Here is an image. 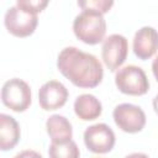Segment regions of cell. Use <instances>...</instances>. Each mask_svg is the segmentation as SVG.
<instances>
[{
	"instance_id": "8992f818",
	"label": "cell",
	"mask_w": 158,
	"mask_h": 158,
	"mask_svg": "<svg viewBox=\"0 0 158 158\" xmlns=\"http://www.w3.org/2000/svg\"><path fill=\"white\" fill-rule=\"evenodd\" d=\"M116 126L127 133H137L143 130L146 125L144 111L133 104H120L114 109L112 112Z\"/></svg>"
},
{
	"instance_id": "e0dca14e",
	"label": "cell",
	"mask_w": 158,
	"mask_h": 158,
	"mask_svg": "<svg viewBox=\"0 0 158 158\" xmlns=\"http://www.w3.org/2000/svg\"><path fill=\"white\" fill-rule=\"evenodd\" d=\"M14 158H43L38 152L32 151V149H25L20 153H17Z\"/></svg>"
},
{
	"instance_id": "5b68a950",
	"label": "cell",
	"mask_w": 158,
	"mask_h": 158,
	"mask_svg": "<svg viewBox=\"0 0 158 158\" xmlns=\"http://www.w3.org/2000/svg\"><path fill=\"white\" fill-rule=\"evenodd\" d=\"M37 23L38 17L36 14L26 11L17 5L9 7L4 16V25L6 30L16 37L31 36L35 32Z\"/></svg>"
},
{
	"instance_id": "6da1fadb",
	"label": "cell",
	"mask_w": 158,
	"mask_h": 158,
	"mask_svg": "<svg viewBox=\"0 0 158 158\" xmlns=\"http://www.w3.org/2000/svg\"><path fill=\"white\" fill-rule=\"evenodd\" d=\"M57 68L63 77L79 88H95L104 77L100 60L77 47H65L59 52Z\"/></svg>"
},
{
	"instance_id": "2e32d148",
	"label": "cell",
	"mask_w": 158,
	"mask_h": 158,
	"mask_svg": "<svg viewBox=\"0 0 158 158\" xmlns=\"http://www.w3.org/2000/svg\"><path fill=\"white\" fill-rule=\"evenodd\" d=\"M16 5L26 11H30L37 15L48 5V1L47 0H17Z\"/></svg>"
},
{
	"instance_id": "52a82bcc",
	"label": "cell",
	"mask_w": 158,
	"mask_h": 158,
	"mask_svg": "<svg viewBox=\"0 0 158 158\" xmlns=\"http://www.w3.org/2000/svg\"><path fill=\"white\" fill-rule=\"evenodd\" d=\"M128 54V42L125 36L120 33H112L104 40L101 48V57L105 65L115 72L126 60Z\"/></svg>"
},
{
	"instance_id": "3957f363",
	"label": "cell",
	"mask_w": 158,
	"mask_h": 158,
	"mask_svg": "<svg viewBox=\"0 0 158 158\" xmlns=\"http://www.w3.org/2000/svg\"><path fill=\"white\" fill-rule=\"evenodd\" d=\"M115 84L121 93L133 96L144 95L149 89V81L144 70L133 64L120 68L116 72Z\"/></svg>"
},
{
	"instance_id": "8fae6325",
	"label": "cell",
	"mask_w": 158,
	"mask_h": 158,
	"mask_svg": "<svg viewBox=\"0 0 158 158\" xmlns=\"http://www.w3.org/2000/svg\"><path fill=\"white\" fill-rule=\"evenodd\" d=\"M47 133L53 143H65L72 139L73 128L72 123L63 115L54 114L46 121Z\"/></svg>"
},
{
	"instance_id": "ffe728a7",
	"label": "cell",
	"mask_w": 158,
	"mask_h": 158,
	"mask_svg": "<svg viewBox=\"0 0 158 158\" xmlns=\"http://www.w3.org/2000/svg\"><path fill=\"white\" fill-rule=\"evenodd\" d=\"M153 109H154V111H156V114L158 115V94L154 96V99H153Z\"/></svg>"
},
{
	"instance_id": "ac0fdd59",
	"label": "cell",
	"mask_w": 158,
	"mask_h": 158,
	"mask_svg": "<svg viewBox=\"0 0 158 158\" xmlns=\"http://www.w3.org/2000/svg\"><path fill=\"white\" fill-rule=\"evenodd\" d=\"M152 72H153V75H154L156 80L158 81V56L156 57V59L152 63Z\"/></svg>"
},
{
	"instance_id": "277c9868",
	"label": "cell",
	"mask_w": 158,
	"mask_h": 158,
	"mask_svg": "<svg viewBox=\"0 0 158 158\" xmlns=\"http://www.w3.org/2000/svg\"><path fill=\"white\" fill-rule=\"evenodd\" d=\"M1 101L6 107L15 112L26 111L32 101L30 85L19 78L9 79L2 85Z\"/></svg>"
},
{
	"instance_id": "30bf717a",
	"label": "cell",
	"mask_w": 158,
	"mask_h": 158,
	"mask_svg": "<svg viewBox=\"0 0 158 158\" xmlns=\"http://www.w3.org/2000/svg\"><path fill=\"white\" fill-rule=\"evenodd\" d=\"M133 53L142 60L149 59L158 51V31L151 26L141 27L133 37Z\"/></svg>"
},
{
	"instance_id": "ba28073f",
	"label": "cell",
	"mask_w": 158,
	"mask_h": 158,
	"mask_svg": "<svg viewBox=\"0 0 158 158\" xmlns=\"http://www.w3.org/2000/svg\"><path fill=\"white\" fill-rule=\"evenodd\" d=\"M116 142L112 128L106 123H95L84 131V143L86 148L94 153L110 152Z\"/></svg>"
},
{
	"instance_id": "4fadbf2b",
	"label": "cell",
	"mask_w": 158,
	"mask_h": 158,
	"mask_svg": "<svg viewBox=\"0 0 158 158\" xmlns=\"http://www.w3.org/2000/svg\"><path fill=\"white\" fill-rule=\"evenodd\" d=\"M74 112L83 121H93L102 112L100 100L91 94H81L74 101Z\"/></svg>"
},
{
	"instance_id": "9c48e42d",
	"label": "cell",
	"mask_w": 158,
	"mask_h": 158,
	"mask_svg": "<svg viewBox=\"0 0 158 158\" xmlns=\"http://www.w3.org/2000/svg\"><path fill=\"white\" fill-rule=\"evenodd\" d=\"M68 96V89L58 80L46 81L38 90V102L46 111H53L64 106Z\"/></svg>"
},
{
	"instance_id": "5bb4252c",
	"label": "cell",
	"mask_w": 158,
	"mask_h": 158,
	"mask_svg": "<svg viewBox=\"0 0 158 158\" xmlns=\"http://www.w3.org/2000/svg\"><path fill=\"white\" fill-rule=\"evenodd\" d=\"M49 158H79L80 152L74 141L65 143H51L48 149Z\"/></svg>"
},
{
	"instance_id": "9a60e30c",
	"label": "cell",
	"mask_w": 158,
	"mask_h": 158,
	"mask_svg": "<svg viewBox=\"0 0 158 158\" xmlns=\"http://www.w3.org/2000/svg\"><path fill=\"white\" fill-rule=\"evenodd\" d=\"M114 5V1L109 0H85V1H78V6H80L83 10H96L101 14H106L111 6Z\"/></svg>"
},
{
	"instance_id": "d6986e66",
	"label": "cell",
	"mask_w": 158,
	"mask_h": 158,
	"mask_svg": "<svg viewBox=\"0 0 158 158\" xmlns=\"http://www.w3.org/2000/svg\"><path fill=\"white\" fill-rule=\"evenodd\" d=\"M125 158H149L147 154L144 153H139V152H136V153H131L128 156H126Z\"/></svg>"
},
{
	"instance_id": "7c38bea8",
	"label": "cell",
	"mask_w": 158,
	"mask_h": 158,
	"mask_svg": "<svg viewBox=\"0 0 158 158\" xmlns=\"http://www.w3.org/2000/svg\"><path fill=\"white\" fill-rule=\"evenodd\" d=\"M21 131L17 121L6 114H0V149L10 151L20 141Z\"/></svg>"
},
{
	"instance_id": "7a4b0ae2",
	"label": "cell",
	"mask_w": 158,
	"mask_h": 158,
	"mask_svg": "<svg viewBox=\"0 0 158 158\" xmlns=\"http://www.w3.org/2000/svg\"><path fill=\"white\" fill-rule=\"evenodd\" d=\"M73 32L78 40L86 44H98L104 41L106 21L96 10H83L73 21Z\"/></svg>"
}]
</instances>
